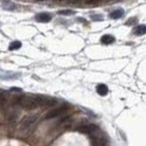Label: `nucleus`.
Listing matches in <instances>:
<instances>
[{"label": "nucleus", "mask_w": 146, "mask_h": 146, "mask_svg": "<svg viewBox=\"0 0 146 146\" xmlns=\"http://www.w3.org/2000/svg\"><path fill=\"white\" fill-rule=\"evenodd\" d=\"M18 104L24 109H35L40 106L38 95H24L18 99Z\"/></svg>", "instance_id": "obj_1"}, {"label": "nucleus", "mask_w": 146, "mask_h": 146, "mask_svg": "<svg viewBox=\"0 0 146 146\" xmlns=\"http://www.w3.org/2000/svg\"><path fill=\"white\" fill-rule=\"evenodd\" d=\"M98 130L97 131L92 133L90 134V141L91 143L94 145H105L108 143L107 138L102 133H98Z\"/></svg>", "instance_id": "obj_2"}, {"label": "nucleus", "mask_w": 146, "mask_h": 146, "mask_svg": "<svg viewBox=\"0 0 146 146\" xmlns=\"http://www.w3.org/2000/svg\"><path fill=\"white\" fill-rule=\"evenodd\" d=\"M68 107L67 106H61V107H58L55 109L50 110L45 115L46 119H53V118H55L59 117L60 115H62L63 114L66 113L68 110Z\"/></svg>", "instance_id": "obj_3"}, {"label": "nucleus", "mask_w": 146, "mask_h": 146, "mask_svg": "<svg viewBox=\"0 0 146 146\" xmlns=\"http://www.w3.org/2000/svg\"><path fill=\"white\" fill-rule=\"evenodd\" d=\"M99 130V127L94 124L81 125L78 128V131L82 133L91 134Z\"/></svg>", "instance_id": "obj_4"}, {"label": "nucleus", "mask_w": 146, "mask_h": 146, "mask_svg": "<svg viewBox=\"0 0 146 146\" xmlns=\"http://www.w3.org/2000/svg\"><path fill=\"white\" fill-rule=\"evenodd\" d=\"M38 119V115H32L31 117H28L27 119L24 121V122L22 124V128L27 129L31 127L32 125L35 124L37 120Z\"/></svg>", "instance_id": "obj_5"}, {"label": "nucleus", "mask_w": 146, "mask_h": 146, "mask_svg": "<svg viewBox=\"0 0 146 146\" xmlns=\"http://www.w3.org/2000/svg\"><path fill=\"white\" fill-rule=\"evenodd\" d=\"M36 20L38 22H42V23H46V22H50L52 19L51 15L48 13L42 12L37 14L36 16Z\"/></svg>", "instance_id": "obj_6"}, {"label": "nucleus", "mask_w": 146, "mask_h": 146, "mask_svg": "<svg viewBox=\"0 0 146 146\" xmlns=\"http://www.w3.org/2000/svg\"><path fill=\"white\" fill-rule=\"evenodd\" d=\"M96 92L100 96H106L108 92V88L104 84H100L97 86Z\"/></svg>", "instance_id": "obj_7"}, {"label": "nucleus", "mask_w": 146, "mask_h": 146, "mask_svg": "<svg viewBox=\"0 0 146 146\" xmlns=\"http://www.w3.org/2000/svg\"><path fill=\"white\" fill-rule=\"evenodd\" d=\"M146 32V27L145 25L144 24H141V25L137 26V27L135 28L133 31V33L136 36H142L145 34Z\"/></svg>", "instance_id": "obj_8"}, {"label": "nucleus", "mask_w": 146, "mask_h": 146, "mask_svg": "<svg viewBox=\"0 0 146 146\" xmlns=\"http://www.w3.org/2000/svg\"><path fill=\"white\" fill-rule=\"evenodd\" d=\"M102 43L104 44H112L115 41V37L110 35H106L102 36V38L100 39Z\"/></svg>", "instance_id": "obj_9"}, {"label": "nucleus", "mask_w": 146, "mask_h": 146, "mask_svg": "<svg viewBox=\"0 0 146 146\" xmlns=\"http://www.w3.org/2000/svg\"><path fill=\"white\" fill-rule=\"evenodd\" d=\"M125 11L123 9H118V10H116L115 11H113V12L110 13V17L113 19H119V18H121L123 15H124Z\"/></svg>", "instance_id": "obj_10"}, {"label": "nucleus", "mask_w": 146, "mask_h": 146, "mask_svg": "<svg viewBox=\"0 0 146 146\" xmlns=\"http://www.w3.org/2000/svg\"><path fill=\"white\" fill-rule=\"evenodd\" d=\"M22 46V43L20 41L16 40L12 42V43L9 46V50H18Z\"/></svg>", "instance_id": "obj_11"}, {"label": "nucleus", "mask_w": 146, "mask_h": 146, "mask_svg": "<svg viewBox=\"0 0 146 146\" xmlns=\"http://www.w3.org/2000/svg\"><path fill=\"white\" fill-rule=\"evenodd\" d=\"M3 7H4L5 10H13L16 7V5L14 3L10 2V1H4L3 3Z\"/></svg>", "instance_id": "obj_12"}, {"label": "nucleus", "mask_w": 146, "mask_h": 146, "mask_svg": "<svg viewBox=\"0 0 146 146\" xmlns=\"http://www.w3.org/2000/svg\"><path fill=\"white\" fill-rule=\"evenodd\" d=\"M58 14L60 15H64V16H71V15L76 14V12L72 10H64L58 12Z\"/></svg>", "instance_id": "obj_13"}, {"label": "nucleus", "mask_w": 146, "mask_h": 146, "mask_svg": "<svg viewBox=\"0 0 146 146\" xmlns=\"http://www.w3.org/2000/svg\"><path fill=\"white\" fill-rule=\"evenodd\" d=\"M103 0H84V2L87 5H98Z\"/></svg>", "instance_id": "obj_14"}, {"label": "nucleus", "mask_w": 146, "mask_h": 146, "mask_svg": "<svg viewBox=\"0 0 146 146\" xmlns=\"http://www.w3.org/2000/svg\"><path fill=\"white\" fill-rule=\"evenodd\" d=\"M138 22V19L137 18H131L126 22V25L131 26L135 25Z\"/></svg>", "instance_id": "obj_15"}, {"label": "nucleus", "mask_w": 146, "mask_h": 146, "mask_svg": "<svg viewBox=\"0 0 146 146\" xmlns=\"http://www.w3.org/2000/svg\"><path fill=\"white\" fill-rule=\"evenodd\" d=\"M90 17L94 21H101V20H103V16L101 14L92 15Z\"/></svg>", "instance_id": "obj_16"}, {"label": "nucleus", "mask_w": 146, "mask_h": 146, "mask_svg": "<svg viewBox=\"0 0 146 146\" xmlns=\"http://www.w3.org/2000/svg\"><path fill=\"white\" fill-rule=\"evenodd\" d=\"M82 1H84V0H68L67 2L69 3H71V4H76V3H80Z\"/></svg>", "instance_id": "obj_17"}, {"label": "nucleus", "mask_w": 146, "mask_h": 146, "mask_svg": "<svg viewBox=\"0 0 146 146\" xmlns=\"http://www.w3.org/2000/svg\"><path fill=\"white\" fill-rule=\"evenodd\" d=\"M11 91H14V92H21L22 89L18 88H12L10 89Z\"/></svg>", "instance_id": "obj_18"}, {"label": "nucleus", "mask_w": 146, "mask_h": 146, "mask_svg": "<svg viewBox=\"0 0 146 146\" xmlns=\"http://www.w3.org/2000/svg\"><path fill=\"white\" fill-rule=\"evenodd\" d=\"M55 1H57V2H61V1H62L63 0H55Z\"/></svg>", "instance_id": "obj_19"}, {"label": "nucleus", "mask_w": 146, "mask_h": 146, "mask_svg": "<svg viewBox=\"0 0 146 146\" xmlns=\"http://www.w3.org/2000/svg\"><path fill=\"white\" fill-rule=\"evenodd\" d=\"M36 1H46V0H36Z\"/></svg>", "instance_id": "obj_20"}, {"label": "nucleus", "mask_w": 146, "mask_h": 146, "mask_svg": "<svg viewBox=\"0 0 146 146\" xmlns=\"http://www.w3.org/2000/svg\"><path fill=\"white\" fill-rule=\"evenodd\" d=\"M110 1H119V0H110Z\"/></svg>", "instance_id": "obj_21"}]
</instances>
